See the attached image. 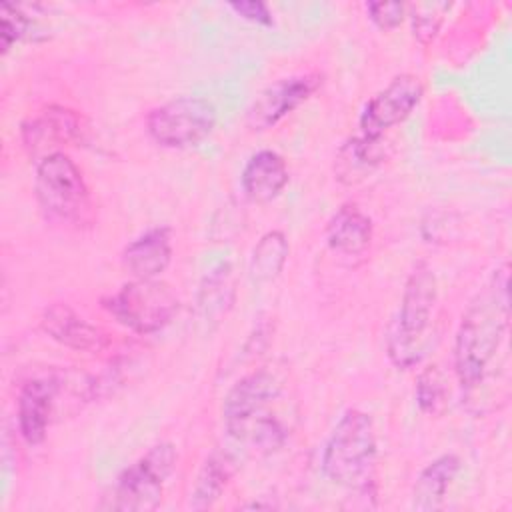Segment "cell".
I'll return each mask as SVG.
<instances>
[{"mask_svg":"<svg viewBox=\"0 0 512 512\" xmlns=\"http://www.w3.org/2000/svg\"><path fill=\"white\" fill-rule=\"evenodd\" d=\"M278 396L280 380L268 370H258L240 378L222 402V418L228 434L238 442H246L256 422L270 414L268 406Z\"/></svg>","mask_w":512,"mask_h":512,"instance_id":"ba28073f","label":"cell"},{"mask_svg":"<svg viewBox=\"0 0 512 512\" xmlns=\"http://www.w3.org/2000/svg\"><path fill=\"white\" fill-rule=\"evenodd\" d=\"M172 260L170 228L156 226L128 242L122 250V266L138 280L158 278Z\"/></svg>","mask_w":512,"mask_h":512,"instance_id":"5bb4252c","label":"cell"},{"mask_svg":"<svg viewBox=\"0 0 512 512\" xmlns=\"http://www.w3.org/2000/svg\"><path fill=\"white\" fill-rule=\"evenodd\" d=\"M460 472V458L456 454H442L428 462L412 488V508L420 512H434L442 508L446 492Z\"/></svg>","mask_w":512,"mask_h":512,"instance_id":"e0dca14e","label":"cell"},{"mask_svg":"<svg viewBox=\"0 0 512 512\" xmlns=\"http://www.w3.org/2000/svg\"><path fill=\"white\" fill-rule=\"evenodd\" d=\"M438 306V282L426 262H418L400 298V306L386 334V354L390 362L408 370L422 362L432 342V324Z\"/></svg>","mask_w":512,"mask_h":512,"instance_id":"7a4b0ae2","label":"cell"},{"mask_svg":"<svg viewBox=\"0 0 512 512\" xmlns=\"http://www.w3.org/2000/svg\"><path fill=\"white\" fill-rule=\"evenodd\" d=\"M40 326L54 342L76 352H102L110 344L108 334L100 326L90 324L64 302L50 304L42 312Z\"/></svg>","mask_w":512,"mask_h":512,"instance_id":"7c38bea8","label":"cell"},{"mask_svg":"<svg viewBox=\"0 0 512 512\" xmlns=\"http://www.w3.org/2000/svg\"><path fill=\"white\" fill-rule=\"evenodd\" d=\"M372 220L356 204H342L326 224L328 246L342 256H362L372 244Z\"/></svg>","mask_w":512,"mask_h":512,"instance_id":"2e32d148","label":"cell"},{"mask_svg":"<svg viewBox=\"0 0 512 512\" xmlns=\"http://www.w3.org/2000/svg\"><path fill=\"white\" fill-rule=\"evenodd\" d=\"M508 320V264L504 262L470 300L456 330L454 372L464 392H474L484 382L504 342Z\"/></svg>","mask_w":512,"mask_h":512,"instance_id":"6da1fadb","label":"cell"},{"mask_svg":"<svg viewBox=\"0 0 512 512\" xmlns=\"http://www.w3.org/2000/svg\"><path fill=\"white\" fill-rule=\"evenodd\" d=\"M240 184L252 202H272L288 184L286 160L274 150H258L244 164Z\"/></svg>","mask_w":512,"mask_h":512,"instance_id":"9a60e30c","label":"cell"},{"mask_svg":"<svg viewBox=\"0 0 512 512\" xmlns=\"http://www.w3.org/2000/svg\"><path fill=\"white\" fill-rule=\"evenodd\" d=\"M384 160V146L380 138H368L364 134L348 138L336 158L334 174L342 184H356L364 180Z\"/></svg>","mask_w":512,"mask_h":512,"instance_id":"ac0fdd59","label":"cell"},{"mask_svg":"<svg viewBox=\"0 0 512 512\" xmlns=\"http://www.w3.org/2000/svg\"><path fill=\"white\" fill-rule=\"evenodd\" d=\"M106 312L136 334H154L172 322L178 312V296L160 280H138L124 284L102 300Z\"/></svg>","mask_w":512,"mask_h":512,"instance_id":"8992f818","label":"cell"},{"mask_svg":"<svg viewBox=\"0 0 512 512\" xmlns=\"http://www.w3.org/2000/svg\"><path fill=\"white\" fill-rule=\"evenodd\" d=\"M366 12L380 30H394L402 24L406 6L402 2H368Z\"/></svg>","mask_w":512,"mask_h":512,"instance_id":"cb8c5ba5","label":"cell"},{"mask_svg":"<svg viewBox=\"0 0 512 512\" xmlns=\"http://www.w3.org/2000/svg\"><path fill=\"white\" fill-rule=\"evenodd\" d=\"M236 296L234 272L230 262H218L210 272H206L200 282L196 296V310L202 322H218L232 308Z\"/></svg>","mask_w":512,"mask_h":512,"instance_id":"d6986e66","label":"cell"},{"mask_svg":"<svg viewBox=\"0 0 512 512\" xmlns=\"http://www.w3.org/2000/svg\"><path fill=\"white\" fill-rule=\"evenodd\" d=\"M176 448L160 442L124 468L112 486L108 508L124 512H150L162 502L166 480L176 468Z\"/></svg>","mask_w":512,"mask_h":512,"instance_id":"5b68a950","label":"cell"},{"mask_svg":"<svg viewBox=\"0 0 512 512\" xmlns=\"http://www.w3.org/2000/svg\"><path fill=\"white\" fill-rule=\"evenodd\" d=\"M38 26L36 18L26 12V6L4 2L0 6V46L6 54L16 42L22 40H40L46 34Z\"/></svg>","mask_w":512,"mask_h":512,"instance_id":"7402d4cb","label":"cell"},{"mask_svg":"<svg viewBox=\"0 0 512 512\" xmlns=\"http://www.w3.org/2000/svg\"><path fill=\"white\" fill-rule=\"evenodd\" d=\"M424 96L422 80L416 74L394 76L380 92H376L364 106L358 124L360 134L368 138H382V134L404 122Z\"/></svg>","mask_w":512,"mask_h":512,"instance_id":"9c48e42d","label":"cell"},{"mask_svg":"<svg viewBox=\"0 0 512 512\" xmlns=\"http://www.w3.org/2000/svg\"><path fill=\"white\" fill-rule=\"evenodd\" d=\"M58 380L52 376L32 378L22 384L18 394V430L22 438L36 446L46 438L54 400L58 394Z\"/></svg>","mask_w":512,"mask_h":512,"instance_id":"4fadbf2b","label":"cell"},{"mask_svg":"<svg viewBox=\"0 0 512 512\" xmlns=\"http://www.w3.org/2000/svg\"><path fill=\"white\" fill-rule=\"evenodd\" d=\"M236 460L232 454L222 450H212L194 482V488L190 492V508L194 510H206L216 504V500L226 490L230 478L234 476Z\"/></svg>","mask_w":512,"mask_h":512,"instance_id":"ffe728a7","label":"cell"},{"mask_svg":"<svg viewBox=\"0 0 512 512\" xmlns=\"http://www.w3.org/2000/svg\"><path fill=\"white\" fill-rule=\"evenodd\" d=\"M34 192L42 212L52 220L76 228L94 222L90 188L68 154L58 150L38 160Z\"/></svg>","mask_w":512,"mask_h":512,"instance_id":"277c9868","label":"cell"},{"mask_svg":"<svg viewBox=\"0 0 512 512\" xmlns=\"http://www.w3.org/2000/svg\"><path fill=\"white\" fill-rule=\"evenodd\" d=\"M216 126V108L200 96H178L146 116V130L164 148H190L204 142Z\"/></svg>","mask_w":512,"mask_h":512,"instance_id":"52a82bcc","label":"cell"},{"mask_svg":"<svg viewBox=\"0 0 512 512\" xmlns=\"http://www.w3.org/2000/svg\"><path fill=\"white\" fill-rule=\"evenodd\" d=\"M290 246L282 230H268L260 236L250 254L248 272L254 284H266L280 276L288 260Z\"/></svg>","mask_w":512,"mask_h":512,"instance_id":"44dd1931","label":"cell"},{"mask_svg":"<svg viewBox=\"0 0 512 512\" xmlns=\"http://www.w3.org/2000/svg\"><path fill=\"white\" fill-rule=\"evenodd\" d=\"M376 468V434L372 418L356 408L346 410L332 428L324 452V476L342 488L372 492Z\"/></svg>","mask_w":512,"mask_h":512,"instance_id":"3957f363","label":"cell"},{"mask_svg":"<svg viewBox=\"0 0 512 512\" xmlns=\"http://www.w3.org/2000/svg\"><path fill=\"white\" fill-rule=\"evenodd\" d=\"M322 84V76L316 72L296 74L280 78L266 86L250 104L246 124L252 130H266L278 124L286 114L306 102Z\"/></svg>","mask_w":512,"mask_h":512,"instance_id":"30bf717a","label":"cell"},{"mask_svg":"<svg viewBox=\"0 0 512 512\" xmlns=\"http://www.w3.org/2000/svg\"><path fill=\"white\" fill-rule=\"evenodd\" d=\"M88 134L86 120L66 106H48L38 116L28 118L22 124V142L30 154L48 152L58 144L84 142ZM44 154V156H46Z\"/></svg>","mask_w":512,"mask_h":512,"instance_id":"8fae6325","label":"cell"},{"mask_svg":"<svg viewBox=\"0 0 512 512\" xmlns=\"http://www.w3.org/2000/svg\"><path fill=\"white\" fill-rule=\"evenodd\" d=\"M416 404L420 412L438 416L444 412L448 404V386L442 370L436 364L426 366L416 380V390H414Z\"/></svg>","mask_w":512,"mask_h":512,"instance_id":"603a6c76","label":"cell"},{"mask_svg":"<svg viewBox=\"0 0 512 512\" xmlns=\"http://www.w3.org/2000/svg\"><path fill=\"white\" fill-rule=\"evenodd\" d=\"M228 6L238 16H242V18H246L250 22L264 24V26H272V22H274L270 8L264 2H260V0H236V2H230Z\"/></svg>","mask_w":512,"mask_h":512,"instance_id":"d4e9b609","label":"cell"}]
</instances>
